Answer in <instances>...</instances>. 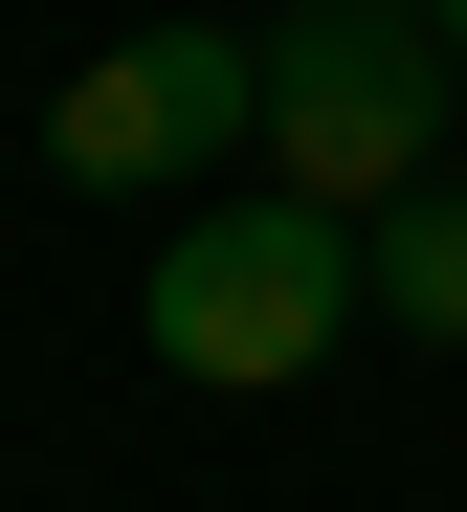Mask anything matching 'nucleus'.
<instances>
[{"mask_svg": "<svg viewBox=\"0 0 467 512\" xmlns=\"http://www.w3.org/2000/svg\"><path fill=\"white\" fill-rule=\"evenodd\" d=\"M356 312H379V334H423V357H467V201H445V179L356 223Z\"/></svg>", "mask_w": 467, "mask_h": 512, "instance_id": "4", "label": "nucleus"}, {"mask_svg": "<svg viewBox=\"0 0 467 512\" xmlns=\"http://www.w3.org/2000/svg\"><path fill=\"white\" fill-rule=\"evenodd\" d=\"M134 334H156L201 401H290L334 334H356V223H312V201H267V179H245L223 223H178V245H156Z\"/></svg>", "mask_w": 467, "mask_h": 512, "instance_id": "2", "label": "nucleus"}, {"mask_svg": "<svg viewBox=\"0 0 467 512\" xmlns=\"http://www.w3.org/2000/svg\"><path fill=\"white\" fill-rule=\"evenodd\" d=\"M445 90H467V67H445L423 0H290V23H267V201H312V223L423 201Z\"/></svg>", "mask_w": 467, "mask_h": 512, "instance_id": "1", "label": "nucleus"}, {"mask_svg": "<svg viewBox=\"0 0 467 512\" xmlns=\"http://www.w3.org/2000/svg\"><path fill=\"white\" fill-rule=\"evenodd\" d=\"M223 156H267V23H134L45 90V179H89V201H178Z\"/></svg>", "mask_w": 467, "mask_h": 512, "instance_id": "3", "label": "nucleus"}, {"mask_svg": "<svg viewBox=\"0 0 467 512\" xmlns=\"http://www.w3.org/2000/svg\"><path fill=\"white\" fill-rule=\"evenodd\" d=\"M423 23H445V67H467V0H423Z\"/></svg>", "mask_w": 467, "mask_h": 512, "instance_id": "5", "label": "nucleus"}]
</instances>
